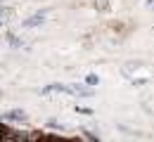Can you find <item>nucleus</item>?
<instances>
[{"label":"nucleus","instance_id":"f257e3e1","mask_svg":"<svg viewBox=\"0 0 154 142\" xmlns=\"http://www.w3.org/2000/svg\"><path fill=\"white\" fill-rule=\"evenodd\" d=\"M2 119H5V121H24V119H26V114H24L21 109H12V111H5V114H2Z\"/></svg>","mask_w":154,"mask_h":142},{"label":"nucleus","instance_id":"f03ea898","mask_svg":"<svg viewBox=\"0 0 154 142\" xmlns=\"http://www.w3.org/2000/svg\"><path fill=\"white\" fill-rule=\"evenodd\" d=\"M43 19H45V12H38V14H33V17H29V19L24 21V26H26V29L40 26V24H43Z\"/></svg>","mask_w":154,"mask_h":142},{"label":"nucleus","instance_id":"7ed1b4c3","mask_svg":"<svg viewBox=\"0 0 154 142\" xmlns=\"http://www.w3.org/2000/svg\"><path fill=\"white\" fill-rule=\"evenodd\" d=\"M66 92H71V95H83V97H90V95H93V90H90V88H81V85L66 88Z\"/></svg>","mask_w":154,"mask_h":142},{"label":"nucleus","instance_id":"20e7f679","mask_svg":"<svg viewBox=\"0 0 154 142\" xmlns=\"http://www.w3.org/2000/svg\"><path fill=\"white\" fill-rule=\"evenodd\" d=\"M7 41L12 43L14 47H21V41H19V38H17V36H12V33H7Z\"/></svg>","mask_w":154,"mask_h":142},{"label":"nucleus","instance_id":"39448f33","mask_svg":"<svg viewBox=\"0 0 154 142\" xmlns=\"http://www.w3.org/2000/svg\"><path fill=\"white\" fill-rule=\"evenodd\" d=\"M88 83H90V85H97L100 81H97V76H95V74H90V76H88Z\"/></svg>","mask_w":154,"mask_h":142},{"label":"nucleus","instance_id":"423d86ee","mask_svg":"<svg viewBox=\"0 0 154 142\" xmlns=\"http://www.w3.org/2000/svg\"><path fill=\"white\" fill-rule=\"evenodd\" d=\"M7 133H10V130H7L5 125H0V137H2V135H7Z\"/></svg>","mask_w":154,"mask_h":142}]
</instances>
